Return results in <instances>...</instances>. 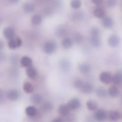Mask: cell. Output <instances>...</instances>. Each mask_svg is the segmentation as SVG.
Here are the masks:
<instances>
[{"mask_svg": "<svg viewBox=\"0 0 122 122\" xmlns=\"http://www.w3.org/2000/svg\"><path fill=\"white\" fill-rule=\"evenodd\" d=\"M91 42L92 46L95 48H98L101 45L100 33L97 28H93L91 31Z\"/></svg>", "mask_w": 122, "mask_h": 122, "instance_id": "6da1fadb", "label": "cell"}, {"mask_svg": "<svg viewBox=\"0 0 122 122\" xmlns=\"http://www.w3.org/2000/svg\"><path fill=\"white\" fill-rule=\"evenodd\" d=\"M57 46L56 44L53 41H48L45 43L44 46V50L47 54H52L56 51Z\"/></svg>", "mask_w": 122, "mask_h": 122, "instance_id": "7a4b0ae2", "label": "cell"}, {"mask_svg": "<svg viewBox=\"0 0 122 122\" xmlns=\"http://www.w3.org/2000/svg\"><path fill=\"white\" fill-rule=\"evenodd\" d=\"M22 42L21 38L20 37H16L9 40L8 45L9 48L12 50H14L22 46Z\"/></svg>", "mask_w": 122, "mask_h": 122, "instance_id": "3957f363", "label": "cell"}, {"mask_svg": "<svg viewBox=\"0 0 122 122\" xmlns=\"http://www.w3.org/2000/svg\"><path fill=\"white\" fill-rule=\"evenodd\" d=\"M112 76L110 73L107 72L101 73L100 75V80L105 84H109L112 81Z\"/></svg>", "mask_w": 122, "mask_h": 122, "instance_id": "277c9868", "label": "cell"}, {"mask_svg": "<svg viewBox=\"0 0 122 122\" xmlns=\"http://www.w3.org/2000/svg\"><path fill=\"white\" fill-rule=\"evenodd\" d=\"M67 105L70 110H76L80 106V101L78 98H73L69 101Z\"/></svg>", "mask_w": 122, "mask_h": 122, "instance_id": "5b68a950", "label": "cell"}, {"mask_svg": "<svg viewBox=\"0 0 122 122\" xmlns=\"http://www.w3.org/2000/svg\"><path fill=\"white\" fill-rule=\"evenodd\" d=\"M95 118L98 121H101L105 120L107 117V113L103 109H99L97 111L94 115Z\"/></svg>", "mask_w": 122, "mask_h": 122, "instance_id": "8992f818", "label": "cell"}, {"mask_svg": "<svg viewBox=\"0 0 122 122\" xmlns=\"http://www.w3.org/2000/svg\"><path fill=\"white\" fill-rule=\"evenodd\" d=\"M108 45L112 47H116L120 44V40L117 36L112 35L109 37L108 39Z\"/></svg>", "mask_w": 122, "mask_h": 122, "instance_id": "52a82bcc", "label": "cell"}, {"mask_svg": "<svg viewBox=\"0 0 122 122\" xmlns=\"http://www.w3.org/2000/svg\"><path fill=\"white\" fill-rule=\"evenodd\" d=\"M15 32L14 29L11 27L6 28L3 31V35L5 38L8 40L14 38Z\"/></svg>", "mask_w": 122, "mask_h": 122, "instance_id": "ba28073f", "label": "cell"}, {"mask_svg": "<svg viewBox=\"0 0 122 122\" xmlns=\"http://www.w3.org/2000/svg\"><path fill=\"white\" fill-rule=\"evenodd\" d=\"M80 90L83 93L89 94L92 92L93 90V87L90 83L84 82Z\"/></svg>", "mask_w": 122, "mask_h": 122, "instance_id": "9c48e42d", "label": "cell"}, {"mask_svg": "<svg viewBox=\"0 0 122 122\" xmlns=\"http://www.w3.org/2000/svg\"><path fill=\"white\" fill-rule=\"evenodd\" d=\"M20 94L19 92L15 90H11L8 91L7 94L8 98L12 101H15L18 99Z\"/></svg>", "mask_w": 122, "mask_h": 122, "instance_id": "30bf717a", "label": "cell"}, {"mask_svg": "<svg viewBox=\"0 0 122 122\" xmlns=\"http://www.w3.org/2000/svg\"><path fill=\"white\" fill-rule=\"evenodd\" d=\"M61 69L64 72H67L70 70L71 64L70 62L66 59H63L60 62L59 64Z\"/></svg>", "mask_w": 122, "mask_h": 122, "instance_id": "8fae6325", "label": "cell"}, {"mask_svg": "<svg viewBox=\"0 0 122 122\" xmlns=\"http://www.w3.org/2000/svg\"><path fill=\"white\" fill-rule=\"evenodd\" d=\"M112 82L116 85L122 83V71H119L112 76Z\"/></svg>", "mask_w": 122, "mask_h": 122, "instance_id": "7c38bea8", "label": "cell"}, {"mask_svg": "<svg viewBox=\"0 0 122 122\" xmlns=\"http://www.w3.org/2000/svg\"><path fill=\"white\" fill-rule=\"evenodd\" d=\"M20 64L23 67L27 68L31 66L32 65V60L29 57L27 56H23L20 60Z\"/></svg>", "mask_w": 122, "mask_h": 122, "instance_id": "4fadbf2b", "label": "cell"}, {"mask_svg": "<svg viewBox=\"0 0 122 122\" xmlns=\"http://www.w3.org/2000/svg\"><path fill=\"white\" fill-rule=\"evenodd\" d=\"M70 110L67 105L64 104L60 105L58 108V113L61 116H67L69 114Z\"/></svg>", "mask_w": 122, "mask_h": 122, "instance_id": "5bb4252c", "label": "cell"}, {"mask_svg": "<svg viewBox=\"0 0 122 122\" xmlns=\"http://www.w3.org/2000/svg\"><path fill=\"white\" fill-rule=\"evenodd\" d=\"M26 73L28 77L30 79H34L37 76L36 69L32 66L27 68Z\"/></svg>", "mask_w": 122, "mask_h": 122, "instance_id": "9a60e30c", "label": "cell"}, {"mask_svg": "<svg viewBox=\"0 0 122 122\" xmlns=\"http://www.w3.org/2000/svg\"><path fill=\"white\" fill-rule=\"evenodd\" d=\"M78 70L82 74H87L90 71V66L87 63H81L78 66Z\"/></svg>", "mask_w": 122, "mask_h": 122, "instance_id": "2e32d148", "label": "cell"}, {"mask_svg": "<svg viewBox=\"0 0 122 122\" xmlns=\"http://www.w3.org/2000/svg\"><path fill=\"white\" fill-rule=\"evenodd\" d=\"M23 90L25 93L31 94L34 91V87L31 83L29 82H26L23 84Z\"/></svg>", "mask_w": 122, "mask_h": 122, "instance_id": "e0dca14e", "label": "cell"}, {"mask_svg": "<svg viewBox=\"0 0 122 122\" xmlns=\"http://www.w3.org/2000/svg\"><path fill=\"white\" fill-rule=\"evenodd\" d=\"M25 111L27 115L29 117H35L37 113V110L34 106H28L25 108Z\"/></svg>", "mask_w": 122, "mask_h": 122, "instance_id": "ac0fdd59", "label": "cell"}, {"mask_svg": "<svg viewBox=\"0 0 122 122\" xmlns=\"http://www.w3.org/2000/svg\"><path fill=\"white\" fill-rule=\"evenodd\" d=\"M42 97L39 93L33 94L30 98V100L33 104L38 105L40 104L42 101Z\"/></svg>", "mask_w": 122, "mask_h": 122, "instance_id": "d6986e66", "label": "cell"}, {"mask_svg": "<svg viewBox=\"0 0 122 122\" xmlns=\"http://www.w3.org/2000/svg\"><path fill=\"white\" fill-rule=\"evenodd\" d=\"M94 15L99 18H104L105 15V12L102 8H97L93 10Z\"/></svg>", "mask_w": 122, "mask_h": 122, "instance_id": "ffe728a7", "label": "cell"}, {"mask_svg": "<svg viewBox=\"0 0 122 122\" xmlns=\"http://www.w3.org/2000/svg\"><path fill=\"white\" fill-rule=\"evenodd\" d=\"M73 45L72 40L69 38H66L63 40L62 42V46L63 48L66 49L70 48Z\"/></svg>", "mask_w": 122, "mask_h": 122, "instance_id": "44dd1931", "label": "cell"}, {"mask_svg": "<svg viewBox=\"0 0 122 122\" xmlns=\"http://www.w3.org/2000/svg\"><path fill=\"white\" fill-rule=\"evenodd\" d=\"M86 106L88 110L91 111H93L97 109V104L95 101L90 100L87 102Z\"/></svg>", "mask_w": 122, "mask_h": 122, "instance_id": "7402d4cb", "label": "cell"}, {"mask_svg": "<svg viewBox=\"0 0 122 122\" xmlns=\"http://www.w3.org/2000/svg\"><path fill=\"white\" fill-rule=\"evenodd\" d=\"M24 11L27 13H31L33 12L35 10V7L32 3L27 2L25 3L23 6Z\"/></svg>", "mask_w": 122, "mask_h": 122, "instance_id": "603a6c76", "label": "cell"}, {"mask_svg": "<svg viewBox=\"0 0 122 122\" xmlns=\"http://www.w3.org/2000/svg\"><path fill=\"white\" fill-rule=\"evenodd\" d=\"M110 119L112 121H117L120 117V114L119 112L116 111H111L109 114Z\"/></svg>", "mask_w": 122, "mask_h": 122, "instance_id": "cb8c5ba5", "label": "cell"}, {"mask_svg": "<svg viewBox=\"0 0 122 122\" xmlns=\"http://www.w3.org/2000/svg\"><path fill=\"white\" fill-rule=\"evenodd\" d=\"M97 96L99 97L103 98L106 97L107 95V92L105 89L102 87H99L96 89V91Z\"/></svg>", "mask_w": 122, "mask_h": 122, "instance_id": "d4e9b609", "label": "cell"}, {"mask_svg": "<svg viewBox=\"0 0 122 122\" xmlns=\"http://www.w3.org/2000/svg\"><path fill=\"white\" fill-rule=\"evenodd\" d=\"M42 17L39 15H35L32 17L31 22L32 24L35 25H40L42 22Z\"/></svg>", "mask_w": 122, "mask_h": 122, "instance_id": "484cf974", "label": "cell"}, {"mask_svg": "<svg viewBox=\"0 0 122 122\" xmlns=\"http://www.w3.org/2000/svg\"><path fill=\"white\" fill-rule=\"evenodd\" d=\"M103 25L106 28H110L113 25L112 20L108 17H105L103 20Z\"/></svg>", "mask_w": 122, "mask_h": 122, "instance_id": "4316f807", "label": "cell"}, {"mask_svg": "<svg viewBox=\"0 0 122 122\" xmlns=\"http://www.w3.org/2000/svg\"><path fill=\"white\" fill-rule=\"evenodd\" d=\"M108 93L111 97H116L119 94V89L116 86H112L109 88Z\"/></svg>", "mask_w": 122, "mask_h": 122, "instance_id": "83f0119b", "label": "cell"}, {"mask_svg": "<svg viewBox=\"0 0 122 122\" xmlns=\"http://www.w3.org/2000/svg\"><path fill=\"white\" fill-rule=\"evenodd\" d=\"M42 109L45 111H51L52 110L53 108V105L52 103L50 102H46L43 103L42 105Z\"/></svg>", "mask_w": 122, "mask_h": 122, "instance_id": "f1b7e54d", "label": "cell"}, {"mask_svg": "<svg viewBox=\"0 0 122 122\" xmlns=\"http://www.w3.org/2000/svg\"><path fill=\"white\" fill-rule=\"evenodd\" d=\"M81 2L80 0H73L71 3V5L74 9H78L80 7Z\"/></svg>", "mask_w": 122, "mask_h": 122, "instance_id": "f546056e", "label": "cell"}, {"mask_svg": "<svg viewBox=\"0 0 122 122\" xmlns=\"http://www.w3.org/2000/svg\"><path fill=\"white\" fill-rule=\"evenodd\" d=\"M83 16L84 15L81 12H77L74 14L73 18L74 20L78 21L82 20L83 18Z\"/></svg>", "mask_w": 122, "mask_h": 122, "instance_id": "4dcf8cb0", "label": "cell"}, {"mask_svg": "<svg viewBox=\"0 0 122 122\" xmlns=\"http://www.w3.org/2000/svg\"><path fill=\"white\" fill-rule=\"evenodd\" d=\"M84 82L80 79L76 80L73 83V86L76 89H80Z\"/></svg>", "mask_w": 122, "mask_h": 122, "instance_id": "1f68e13d", "label": "cell"}, {"mask_svg": "<svg viewBox=\"0 0 122 122\" xmlns=\"http://www.w3.org/2000/svg\"><path fill=\"white\" fill-rule=\"evenodd\" d=\"M74 41L77 43H80L82 41L83 37L79 33H76L73 36Z\"/></svg>", "mask_w": 122, "mask_h": 122, "instance_id": "d6a6232c", "label": "cell"}, {"mask_svg": "<svg viewBox=\"0 0 122 122\" xmlns=\"http://www.w3.org/2000/svg\"><path fill=\"white\" fill-rule=\"evenodd\" d=\"M117 0H107V5L109 7H113L116 4Z\"/></svg>", "mask_w": 122, "mask_h": 122, "instance_id": "836d02e7", "label": "cell"}, {"mask_svg": "<svg viewBox=\"0 0 122 122\" xmlns=\"http://www.w3.org/2000/svg\"><path fill=\"white\" fill-rule=\"evenodd\" d=\"M92 2L96 5H100L102 4L103 0H92Z\"/></svg>", "mask_w": 122, "mask_h": 122, "instance_id": "e575fe53", "label": "cell"}, {"mask_svg": "<svg viewBox=\"0 0 122 122\" xmlns=\"http://www.w3.org/2000/svg\"><path fill=\"white\" fill-rule=\"evenodd\" d=\"M62 121H63L62 119L61 118H55L52 121V122H62Z\"/></svg>", "mask_w": 122, "mask_h": 122, "instance_id": "d590c367", "label": "cell"}, {"mask_svg": "<svg viewBox=\"0 0 122 122\" xmlns=\"http://www.w3.org/2000/svg\"><path fill=\"white\" fill-rule=\"evenodd\" d=\"M9 1L12 3H15L18 2L19 0H9Z\"/></svg>", "mask_w": 122, "mask_h": 122, "instance_id": "8d00e7d4", "label": "cell"}, {"mask_svg": "<svg viewBox=\"0 0 122 122\" xmlns=\"http://www.w3.org/2000/svg\"><path fill=\"white\" fill-rule=\"evenodd\" d=\"M121 5H122V0H121Z\"/></svg>", "mask_w": 122, "mask_h": 122, "instance_id": "74e56055", "label": "cell"}]
</instances>
